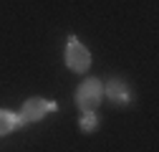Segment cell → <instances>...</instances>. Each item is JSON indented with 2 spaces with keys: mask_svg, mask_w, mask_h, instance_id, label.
Masks as SVG:
<instances>
[{
  "mask_svg": "<svg viewBox=\"0 0 159 152\" xmlns=\"http://www.w3.org/2000/svg\"><path fill=\"white\" fill-rule=\"evenodd\" d=\"M58 109V104L56 102H48V99H43V97H30L23 107H20V119H23V124H30V122H41L46 114H51V112H56Z\"/></svg>",
  "mask_w": 159,
  "mask_h": 152,
  "instance_id": "3957f363",
  "label": "cell"
},
{
  "mask_svg": "<svg viewBox=\"0 0 159 152\" xmlns=\"http://www.w3.org/2000/svg\"><path fill=\"white\" fill-rule=\"evenodd\" d=\"M78 127H81V132H93V129L98 127V114H96V112H86V114H81Z\"/></svg>",
  "mask_w": 159,
  "mask_h": 152,
  "instance_id": "8992f818",
  "label": "cell"
},
{
  "mask_svg": "<svg viewBox=\"0 0 159 152\" xmlns=\"http://www.w3.org/2000/svg\"><path fill=\"white\" fill-rule=\"evenodd\" d=\"M66 66L73 74H84L91 69V53L89 48L78 41L76 36H68V46H66Z\"/></svg>",
  "mask_w": 159,
  "mask_h": 152,
  "instance_id": "7a4b0ae2",
  "label": "cell"
},
{
  "mask_svg": "<svg viewBox=\"0 0 159 152\" xmlns=\"http://www.w3.org/2000/svg\"><path fill=\"white\" fill-rule=\"evenodd\" d=\"M101 97H104V84L98 79H86L76 89V107L81 109V114L96 112V107L101 104Z\"/></svg>",
  "mask_w": 159,
  "mask_h": 152,
  "instance_id": "6da1fadb",
  "label": "cell"
},
{
  "mask_svg": "<svg viewBox=\"0 0 159 152\" xmlns=\"http://www.w3.org/2000/svg\"><path fill=\"white\" fill-rule=\"evenodd\" d=\"M104 94L111 104H119V107H126L134 102V94H131V86L124 81V79H109L104 84Z\"/></svg>",
  "mask_w": 159,
  "mask_h": 152,
  "instance_id": "277c9868",
  "label": "cell"
},
{
  "mask_svg": "<svg viewBox=\"0 0 159 152\" xmlns=\"http://www.w3.org/2000/svg\"><path fill=\"white\" fill-rule=\"evenodd\" d=\"M18 127H25L23 119H20V114H15V112H8V109H0V137H5L10 135L13 129Z\"/></svg>",
  "mask_w": 159,
  "mask_h": 152,
  "instance_id": "5b68a950",
  "label": "cell"
}]
</instances>
